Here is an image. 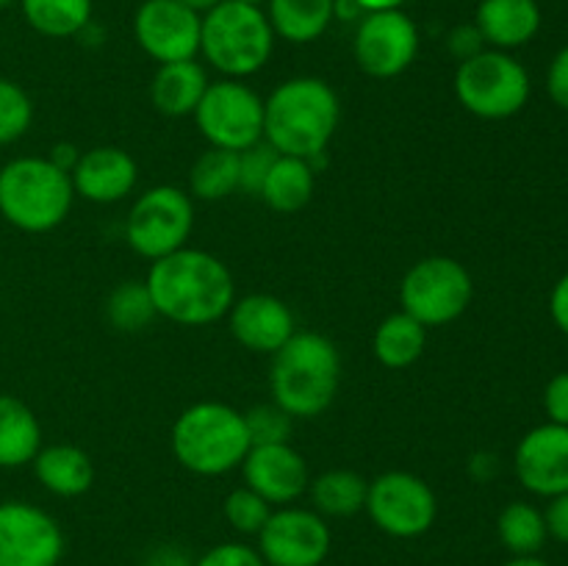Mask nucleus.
<instances>
[{
  "instance_id": "f257e3e1",
  "label": "nucleus",
  "mask_w": 568,
  "mask_h": 566,
  "mask_svg": "<svg viewBox=\"0 0 568 566\" xmlns=\"http://www.w3.org/2000/svg\"><path fill=\"white\" fill-rule=\"evenodd\" d=\"M144 283L155 314L183 327H203L225 320L236 300V283L225 261L189 244L153 261Z\"/></svg>"
},
{
  "instance_id": "f03ea898",
  "label": "nucleus",
  "mask_w": 568,
  "mask_h": 566,
  "mask_svg": "<svg viewBox=\"0 0 568 566\" xmlns=\"http://www.w3.org/2000/svg\"><path fill=\"white\" fill-rule=\"evenodd\" d=\"M342 122L336 89L316 75H297L277 83L264 98V142L277 155L316 159L327 153Z\"/></svg>"
},
{
  "instance_id": "7ed1b4c3",
  "label": "nucleus",
  "mask_w": 568,
  "mask_h": 566,
  "mask_svg": "<svg viewBox=\"0 0 568 566\" xmlns=\"http://www.w3.org/2000/svg\"><path fill=\"white\" fill-rule=\"evenodd\" d=\"M342 386V353L316 331H297L275 355L270 370L272 403L292 420H316Z\"/></svg>"
},
{
  "instance_id": "20e7f679",
  "label": "nucleus",
  "mask_w": 568,
  "mask_h": 566,
  "mask_svg": "<svg viewBox=\"0 0 568 566\" xmlns=\"http://www.w3.org/2000/svg\"><path fill=\"white\" fill-rule=\"evenodd\" d=\"M178 464L200 477H220L239 469L250 453L244 411L216 400H203L181 411L170 433Z\"/></svg>"
},
{
  "instance_id": "39448f33",
  "label": "nucleus",
  "mask_w": 568,
  "mask_h": 566,
  "mask_svg": "<svg viewBox=\"0 0 568 566\" xmlns=\"http://www.w3.org/2000/svg\"><path fill=\"white\" fill-rule=\"evenodd\" d=\"M72 200V178L48 155H17L0 166V216L17 231H55L70 214Z\"/></svg>"
},
{
  "instance_id": "423d86ee",
  "label": "nucleus",
  "mask_w": 568,
  "mask_h": 566,
  "mask_svg": "<svg viewBox=\"0 0 568 566\" xmlns=\"http://www.w3.org/2000/svg\"><path fill=\"white\" fill-rule=\"evenodd\" d=\"M275 31L261 6L222 0L200 22V53L222 78H244L264 70L275 50Z\"/></svg>"
},
{
  "instance_id": "0eeeda50",
  "label": "nucleus",
  "mask_w": 568,
  "mask_h": 566,
  "mask_svg": "<svg viewBox=\"0 0 568 566\" xmlns=\"http://www.w3.org/2000/svg\"><path fill=\"white\" fill-rule=\"evenodd\" d=\"M455 98L480 120H508L527 105L532 92L530 72L508 50L486 48L460 61L455 70Z\"/></svg>"
},
{
  "instance_id": "6e6552de",
  "label": "nucleus",
  "mask_w": 568,
  "mask_h": 566,
  "mask_svg": "<svg viewBox=\"0 0 568 566\" xmlns=\"http://www.w3.org/2000/svg\"><path fill=\"white\" fill-rule=\"evenodd\" d=\"M475 297V281L460 261L449 255H427L405 272L399 303L405 314L425 327H444L460 320Z\"/></svg>"
},
{
  "instance_id": "1a4fd4ad",
  "label": "nucleus",
  "mask_w": 568,
  "mask_h": 566,
  "mask_svg": "<svg viewBox=\"0 0 568 566\" xmlns=\"http://www.w3.org/2000/svg\"><path fill=\"white\" fill-rule=\"evenodd\" d=\"M194 231V200L186 189H148L133 200L125 220V239L131 250L150 264L186 247Z\"/></svg>"
},
{
  "instance_id": "9d476101",
  "label": "nucleus",
  "mask_w": 568,
  "mask_h": 566,
  "mask_svg": "<svg viewBox=\"0 0 568 566\" xmlns=\"http://www.w3.org/2000/svg\"><path fill=\"white\" fill-rule=\"evenodd\" d=\"M194 122L211 148L242 153L264 142V98L250 83L220 78L205 89Z\"/></svg>"
},
{
  "instance_id": "9b49d317",
  "label": "nucleus",
  "mask_w": 568,
  "mask_h": 566,
  "mask_svg": "<svg viewBox=\"0 0 568 566\" xmlns=\"http://www.w3.org/2000/svg\"><path fill=\"white\" fill-rule=\"evenodd\" d=\"M364 511L392 538H419L436 525L438 497L425 477L392 469L369 481Z\"/></svg>"
},
{
  "instance_id": "f8f14e48",
  "label": "nucleus",
  "mask_w": 568,
  "mask_h": 566,
  "mask_svg": "<svg viewBox=\"0 0 568 566\" xmlns=\"http://www.w3.org/2000/svg\"><path fill=\"white\" fill-rule=\"evenodd\" d=\"M333 533L314 508L281 505L258 530V553L266 566H322L331 555Z\"/></svg>"
},
{
  "instance_id": "ddd939ff",
  "label": "nucleus",
  "mask_w": 568,
  "mask_h": 566,
  "mask_svg": "<svg viewBox=\"0 0 568 566\" xmlns=\"http://www.w3.org/2000/svg\"><path fill=\"white\" fill-rule=\"evenodd\" d=\"M353 53L369 78H397L419 55V28L403 9L372 11L355 28Z\"/></svg>"
},
{
  "instance_id": "4468645a",
  "label": "nucleus",
  "mask_w": 568,
  "mask_h": 566,
  "mask_svg": "<svg viewBox=\"0 0 568 566\" xmlns=\"http://www.w3.org/2000/svg\"><path fill=\"white\" fill-rule=\"evenodd\" d=\"M64 555L61 525L26 499L0 503V566H59Z\"/></svg>"
},
{
  "instance_id": "2eb2a0df",
  "label": "nucleus",
  "mask_w": 568,
  "mask_h": 566,
  "mask_svg": "<svg viewBox=\"0 0 568 566\" xmlns=\"http://www.w3.org/2000/svg\"><path fill=\"white\" fill-rule=\"evenodd\" d=\"M203 14L178 0H144L133 14L139 48L159 64L197 59Z\"/></svg>"
},
{
  "instance_id": "dca6fc26",
  "label": "nucleus",
  "mask_w": 568,
  "mask_h": 566,
  "mask_svg": "<svg viewBox=\"0 0 568 566\" xmlns=\"http://www.w3.org/2000/svg\"><path fill=\"white\" fill-rule=\"evenodd\" d=\"M514 469L521 486L538 497L568 492V425H538L521 436L514 453Z\"/></svg>"
},
{
  "instance_id": "f3484780",
  "label": "nucleus",
  "mask_w": 568,
  "mask_h": 566,
  "mask_svg": "<svg viewBox=\"0 0 568 566\" xmlns=\"http://www.w3.org/2000/svg\"><path fill=\"white\" fill-rule=\"evenodd\" d=\"M242 475L244 486L270 505H294L311 486L308 464L288 442L253 444L242 461Z\"/></svg>"
},
{
  "instance_id": "a211bd4d",
  "label": "nucleus",
  "mask_w": 568,
  "mask_h": 566,
  "mask_svg": "<svg viewBox=\"0 0 568 566\" xmlns=\"http://www.w3.org/2000/svg\"><path fill=\"white\" fill-rule=\"evenodd\" d=\"M231 336L253 353L275 355L297 333V316L286 300L275 294H244L227 311Z\"/></svg>"
},
{
  "instance_id": "6ab92c4d",
  "label": "nucleus",
  "mask_w": 568,
  "mask_h": 566,
  "mask_svg": "<svg viewBox=\"0 0 568 566\" xmlns=\"http://www.w3.org/2000/svg\"><path fill=\"white\" fill-rule=\"evenodd\" d=\"M70 178L75 198L98 205H111L125 200L136 189L139 166L128 150L114 148V144H100V148L81 153Z\"/></svg>"
},
{
  "instance_id": "aec40b11",
  "label": "nucleus",
  "mask_w": 568,
  "mask_h": 566,
  "mask_svg": "<svg viewBox=\"0 0 568 566\" xmlns=\"http://www.w3.org/2000/svg\"><path fill=\"white\" fill-rule=\"evenodd\" d=\"M475 26L488 48L510 53L525 48L541 31V6L538 0H480Z\"/></svg>"
},
{
  "instance_id": "412c9836",
  "label": "nucleus",
  "mask_w": 568,
  "mask_h": 566,
  "mask_svg": "<svg viewBox=\"0 0 568 566\" xmlns=\"http://www.w3.org/2000/svg\"><path fill=\"white\" fill-rule=\"evenodd\" d=\"M209 72L197 59L159 64L150 81V103L164 117H189L209 89Z\"/></svg>"
},
{
  "instance_id": "4be33fe9",
  "label": "nucleus",
  "mask_w": 568,
  "mask_h": 566,
  "mask_svg": "<svg viewBox=\"0 0 568 566\" xmlns=\"http://www.w3.org/2000/svg\"><path fill=\"white\" fill-rule=\"evenodd\" d=\"M31 466L44 492L55 497H81L94 483L92 458L75 444H42Z\"/></svg>"
},
{
  "instance_id": "5701e85b",
  "label": "nucleus",
  "mask_w": 568,
  "mask_h": 566,
  "mask_svg": "<svg viewBox=\"0 0 568 566\" xmlns=\"http://www.w3.org/2000/svg\"><path fill=\"white\" fill-rule=\"evenodd\" d=\"M42 449L37 414L14 394H0V469L28 466Z\"/></svg>"
},
{
  "instance_id": "b1692460",
  "label": "nucleus",
  "mask_w": 568,
  "mask_h": 566,
  "mask_svg": "<svg viewBox=\"0 0 568 566\" xmlns=\"http://www.w3.org/2000/svg\"><path fill=\"white\" fill-rule=\"evenodd\" d=\"M316 189V170L305 159L277 155L270 166L258 198L277 214H297L311 203Z\"/></svg>"
},
{
  "instance_id": "393cba45",
  "label": "nucleus",
  "mask_w": 568,
  "mask_h": 566,
  "mask_svg": "<svg viewBox=\"0 0 568 566\" xmlns=\"http://www.w3.org/2000/svg\"><path fill=\"white\" fill-rule=\"evenodd\" d=\"M275 37L292 44L316 42L333 22V0H266Z\"/></svg>"
},
{
  "instance_id": "a878e982",
  "label": "nucleus",
  "mask_w": 568,
  "mask_h": 566,
  "mask_svg": "<svg viewBox=\"0 0 568 566\" xmlns=\"http://www.w3.org/2000/svg\"><path fill=\"white\" fill-rule=\"evenodd\" d=\"M427 347V327L414 316L397 311L388 314L372 336V353L388 370H408L422 358Z\"/></svg>"
},
{
  "instance_id": "bb28decb",
  "label": "nucleus",
  "mask_w": 568,
  "mask_h": 566,
  "mask_svg": "<svg viewBox=\"0 0 568 566\" xmlns=\"http://www.w3.org/2000/svg\"><path fill=\"white\" fill-rule=\"evenodd\" d=\"M369 481L353 469H331L314 477L308 486L316 514L325 519H347L364 511Z\"/></svg>"
},
{
  "instance_id": "cd10ccee",
  "label": "nucleus",
  "mask_w": 568,
  "mask_h": 566,
  "mask_svg": "<svg viewBox=\"0 0 568 566\" xmlns=\"http://www.w3.org/2000/svg\"><path fill=\"white\" fill-rule=\"evenodd\" d=\"M28 26L48 39L78 37L92 22V0H20Z\"/></svg>"
},
{
  "instance_id": "c85d7f7f",
  "label": "nucleus",
  "mask_w": 568,
  "mask_h": 566,
  "mask_svg": "<svg viewBox=\"0 0 568 566\" xmlns=\"http://www.w3.org/2000/svg\"><path fill=\"white\" fill-rule=\"evenodd\" d=\"M233 192H239V153L209 148L189 170V194L192 200L216 203Z\"/></svg>"
},
{
  "instance_id": "c756f323",
  "label": "nucleus",
  "mask_w": 568,
  "mask_h": 566,
  "mask_svg": "<svg viewBox=\"0 0 568 566\" xmlns=\"http://www.w3.org/2000/svg\"><path fill=\"white\" fill-rule=\"evenodd\" d=\"M497 536L510 555H538L549 538L544 511L525 499L505 505L497 519Z\"/></svg>"
},
{
  "instance_id": "7c9ffc66",
  "label": "nucleus",
  "mask_w": 568,
  "mask_h": 566,
  "mask_svg": "<svg viewBox=\"0 0 568 566\" xmlns=\"http://www.w3.org/2000/svg\"><path fill=\"white\" fill-rule=\"evenodd\" d=\"M155 316L159 314L144 281H122L105 300V320L120 333H142Z\"/></svg>"
},
{
  "instance_id": "2f4dec72",
  "label": "nucleus",
  "mask_w": 568,
  "mask_h": 566,
  "mask_svg": "<svg viewBox=\"0 0 568 566\" xmlns=\"http://www.w3.org/2000/svg\"><path fill=\"white\" fill-rule=\"evenodd\" d=\"M33 122V103L20 83L0 75V148L14 144Z\"/></svg>"
},
{
  "instance_id": "473e14b6",
  "label": "nucleus",
  "mask_w": 568,
  "mask_h": 566,
  "mask_svg": "<svg viewBox=\"0 0 568 566\" xmlns=\"http://www.w3.org/2000/svg\"><path fill=\"white\" fill-rule=\"evenodd\" d=\"M222 514H225L227 525L236 533H242V536H258V530L270 519L272 505L261 494H255L253 488L242 486L227 494L225 505H222Z\"/></svg>"
},
{
  "instance_id": "72a5a7b5",
  "label": "nucleus",
  "mask_w": 568,
  "mask_h": 566,
  "mask_svg": "<svg viewBox=\"0 0 568 566\" xmlns=\"http://www.w3.org/2000/svg\"><path fill=\"white\" fill-rule=\"evenodd\" d=\"M244 425H247L250 444H281L292 436L294 420L281 405L266 403L244 411Z\"/></svg>"
},
{
  "instance_id": "f704fd0d",
  "label": "nucleus",
  "mask_w": 568,
  "mask_h": 566,
  "mask_svg": "<svg viewBox=\"0 0 568 566\" xmlns=\"http://www.w3.org/2000/svg\"><path fill=\"white\" fill-rule=\"evenodd\" d=\"M277 153L266 142L253 144V148L242 150L239 153V189L247 194L258 198L261 186H264L266 175H270V166L275 164Z\"/></svg>"
},
{
  "instance_id": "c9c22d12",
  "label": "nucleus",
  "mask_w": 568,
  "mask_h": 566,
  "mask_svg": "<svg viewBox=\"0 0 568 566\" xmlns=\"http://www.w3.org/2000/svg\"><path fill=\"white\" fill-rule=\"evenodd\" d=\"M194 566H266L264 558L255 547L244 542H222L216 547L205 549L200 558H194Z\"/></svg>"
},
{
  "instance_id": "e433bc0d",
  "label": "nucleus",
  "mask_w": 568,
  "mask_h": 566,
  "mask_svg": "<svg viewBox=\"0 0 568 566\" xmlns=\"http://www.w3.org/2000/svg\"><path fill=\"white\" fill-rule=\"evenodd\" d=\"M486 48H488L486 39H483L480 31H477L475 22H464V26H455L453 31L447 33V50H449V55H453V59H458V64H460V61L471 59V55L483 53Z\"/></svg>"
},
{
  "instance_id": "4c0bfd02",
  "label": "nucleus",
  "mask_w": 568,
  "mask_h": 566,
  "mask_svg": "<svg viewBox=\"0 0 568 566\" xmlns=\"http://www.w3.org/2000/svg\"><path fill=\"white\" fill-rule=\"evenodd\" d=\"M544 411L555 425H568V370L558 372L544 388Z\"/></svg>"
},
{
  "instance_id": "58836bf2",
  "label": "nucleus",
  "mask_w": 568,
  "mask_h": 566,
  "mask_svg": "<svg viewBox=\"0 0 568 566\" xmlns=\"http://www.w3.org/2000/svg\"><path fill=\"white\" fill-rule=\"evenodd\" d=\"M547 92L555 100V105L568 111V44L555 53L552 64L547 70Z\"/></svg>"
},
{
  "instance_id": "ea45409f",
  "label": "nucleus",
  "mask_w": 568,
  "mask_h": 566,
  "mask_svg": "<svg viewBox=\"0 0 568 566\" xmlns=\"http://www.w3.org/2000/svg\"><path fill=\"white\" fill-rule=\"evenodd\" d=\"M544 519H547L549 536H552L555 542L568 544V492L558 494V497H549Z\"/></svg>"
},
{
  "instance_id": "a19ab883",
  "label": "nucleus",
  "mask_w": 568,
  "mask_h": 566,
  "mask_svg": "<svg viewBox=\"0 0 568 566\" xmlns=\"http://www.w3.org/2000/svg\"><path fill=\"white\" fill-rule=\"evenodd\" d=\"M142 566H194V558L181 547V544H155L153 549H148Z\"/></svg>"
},
{
  "instance_id": "79ce46f5",
  "label": "nucleus",
  "mask_w": 568,
  "mask_h": 566,
  "mask_svg": "<svg viewBox=\"0 0 568 566\" xmlns=\"http://www.w3.org/2000/svg\"><path fill=\"white\" fill-rule=\"evenodd\" d=\"M549 314H552V322L558 325V331L568 336V272L552 286V294H549Z\"/></svg>"
},
{
  "instance_id": "37998d69",
  "label": "nucleus",
  "mask_w": 568,
  "mask_h": 566,
  "mask_svg": "<svg viewBox=\"0 0 568 566\" xmlns=\"http://www.w3.org/2000/svg\"><path fill=\"white\" fill-rule=\"evenodd\" d=\"M497 472H499V458L494 453H488V449H480V453H475L469 458V475L475 477V481L488 483L497 477Z\"/></svg>"
},
{
  "instance_id": "c03bdc74",
  "label": "nucleus",
  "mask_w": 568,
  "mask_h": 566,
  "mask_svg": "<svg viewBox=\"0 0 568 566\" xmlns=\"http://www.w3.org/2000/svg\"><path fill=\"white\" fill-rule=\"evenodd\" d=\"M48 159L53 161L59 170H64L67 175H70V172L75 170L78 159H81V150H78L75 144H70V142H59V144H53V148H50Z\"/></svg>"
},
{
  "instance_id": "a18cd8bd",
  "label": "nucleus",
  "mask_w": 568,
  "mask_h": 566,
  "mask_svg": "<svg viewBox=\"0 0 568 566\" xmlns=\"http://www.w3.org/2000/svg\"><path fill=\"white\" fill-rule=\"evenodd\" d=\"M366 11L361 9L358 0H333V20L338 22H361Z\"/></svg>"
},
{
  "instance_id": "49530a36",
  "label": "nucleus",
  "mask_w": 568,
  "mask_h": 566,
  "mask_svg": "<svg viewBox=\"0 0 568 566\" xmlns=\"http://www.w3.org/2000/svg\"><path fill=\"white\" fill-rule=\"evenodd\" d=\"M361 9L366 11V14H372V11H394V9H403L408 0H358Z\"/></svg>"
},
{
  "instance_id": "de8ad7c7",
  "label": "nucleus",
  "mask_w": 568,
  "mask_h": 566,
  "mask_svg": "<svg viewBox=\"0 0 568 566\" xmlns=\"http://www.w3.org/2000/svg\"><path fill=\"white\" fill-rule=\"evenodd\" d=\"M503 566H549V564L538 558V555H514V558L505 560Z\"/></svg>"
},
{
  "instance_id": "09e8293b",
  "label": "nucleus",
  "mask_w": 568,
  "mask_h": 566,
  "mask_svg": "<svg viewBox=\"0 0 568 566\" xmlns=\"http://www.w3.org/2000/svg\"><path fill=\"white\" fill-rule=\"evenodd\" d=\"M178 3L189 6L192 11H197V14H205L209 9H214L216 3H222V0H178Z\"/></svg>"
},
{
  "instance_id": "8fccbe9b",
  "label": "nucleus",
  "mask_w": 568,
  "mask_h": 566,
  "mask_svg": "<svg viewBox=\"0 0 568 566\" xmlns=\"http://www.w3.org/2000/svg\"><path fill=\"white\" fill-rule=\"evenodd\" d=\"M239 3H247V6H264L266 0H239Z\"/></svg>"
},
{
  "instance_id": "3c124183",
  "label": "nucleus",
  "mask_w": 568,
  "mask_h": 566,
  "mask_svg": "<svg viewBox=\"0 0 568 566\" xmlns=\"http://www.w3.org/2000/svg\"><path fill=\"white\" fill-rule=\"evenodd\" d=\"M14 3V0H0V9H6V6H11Z\"/></svg>"
}]
</instances>
